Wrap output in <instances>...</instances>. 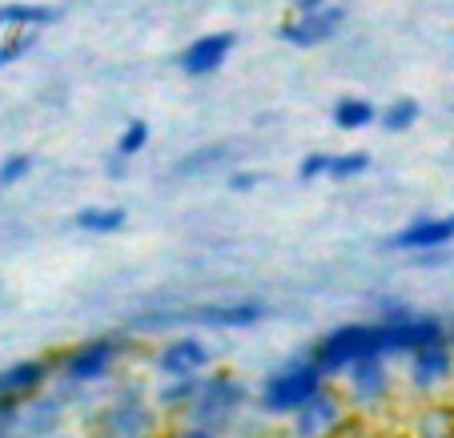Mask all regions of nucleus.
<instances>
[{
    "label": "nucleus",
    "instance_id": "nucleus-10",
    "mask_svg": "<svg viewBox=\"0 0 454 438\" xmlns=\"http://www.w3.org/2000/svg\"><path fill=\"white\" fill-rule=\"evenodd\" d=\"M198 366H206V346L193 342V338H181L169 350L161 354V370L165 374H193Z\"/></svg>",
    "mask_w": 454,
    "mask_h": 438
},
{
    "label": "nucleus",
    "instance_id": "nucleus-20",
    "mask_svg": "<svg viewBox=\"0 0 454 438\" xmlns=\"http://www.w3.org/2000/svg\"><path fill=\"white\" fill-rule=\"evenodd\" d=\"M366 165H370L366 153H346V157H330L326 173H330V177H354V173H362Z\"/></svg>",
    "mask_w": 454,
    "mask_h": 438
},
{
    "label": "nucleus",
    "instance_id": "nucleus-18",
    "mask_svg": "<svg viewBox=\"0 0 454 438\" xmlns=\"http://www.w3.org/2000/svg\"><path fill=\"white\" fill-rule=\"evenodd\" d=\"M354 390L366 395V398H374L378 390H382V366H378V354L374 358L354 362Z\"/></svg>",
    "mask_w": 454,
    "mask_h": 438
},
{
    "label": "nucleus",
    "instance_id": "nucleus-3",
    "mask_svg": "<svg viewBox=\"0 0 454 438\" xmlns=\"http://www.w3.org/2000/svg\"><path fill=\"white\" fill-rule=\"evenodd\" d=\"M342 20H346V9H330V4H322V9L301 12L298 20L282 25V41L298 44V49H314V44H322L326 36H334L338 28H342Z\"/></svg>",
    "mask_w": 454,
    "mask_h": 438
},
{
    "label": "nucleus",
    "instance_id": "nucleus-1",
    "mask_svg": "<svg viewBox=\"0 0 454 438\" xmlns=\"http://www.w3.org/2000/svg\"><path fill=\"white\" fill-rule=\"evenodd\" d=\"M374 354H382L378 330L346 326L317 346V370H342V366H354V362H362V358H374Z\"/></svg>",
    "mask_w": 454,
    "mask_h": 438
},
{
    "label": "nucleus",
    "instance_id": "nucleus-28",
    "mask_svg": "<svg viewBox=\"0 0 454 438\" xmlns=\"http://www.w3.org/2000/svg\"><path fill=\"white\" fill-rule=\"evenodd\" d=\"M181 438H214L209 430H189V434H181Z\"/></svg>",
    "mask_w": 454,
    "mask_h": 438
},
{
    "label": "nucleus",
    "instance_id": "nucleus-17",
    "mask_svg": "<svg viewBox=\"0 0 454 438\" xmlns=\"http://www.w3.org/2000/svg\"><path fill=\"white\" fill-rule=\"evenodd\" d=\"M77 225L89 233H113L125 225V214H121V209H81Z\"/></svg>",
    "mask_w": 454,
    "mask_h": 438
},
{
    "label": "nucleus",
    "instance_id": "nucleus-19",
    "mask_svg": "<svg viewBox=\"0 0 454 438\" xmlns=\"http://www.w3.org/2000/svg\"><path fill=\"white\" fill-rule=\"evenodd\" d=\"M414 121H419V101H395L390 109H386L382 125L390 133H403V129H411Z\"/></svg>",
    "mask_w": 454,
    "mask_h": 438
},
{
    "label": "nucleus",
    "instance_id": "nucleus-16",
    "mask_svg": "<svg viewBox=\"0 0 454 438\" xmlns=\"http://www.w3.org/2000/svg\"><path fill=\"white\" fill-rule=\"evenodd\" d=\"M113 426H117V434L121 438H137V434H145V426H149V414L141 411L133 398H125L121 403V411L113 414Z\"/></svg>",
    "mask_w": 454,
    "mask_h": 438
},
{
    "label": "nucleus",
    "instance_id": "nucleus-5",
    "mask_svg": "<svg viewBox=\"0 0 454 438\" xmlns=\"http://www.w3.org/2000/svg\"><path fill=\"white\" fill-rule=\"evenodd\" d=\"M438 338H442V330L434 322H395V326L378 330L382 350H422V346H434Z\"/></svg>",
    "mask_w": 454,
    "mask_h": 438
},
{
    "label": "nucleus",
    "instance_id": "nucleus-22",
    "mask_svg": "<svg viewBox=\"0 0 454 438\" xmlns=\"http://www.w3.org/2000/svg\"><path fill=\"white\" fill-rule=\"evenodd\" d=\"M28 49H33V33H20L17 41L0 44V69H4V65H12V60H17V57H25Z\"/></svg>",
    "mask_w": 454,
    "mask_h": 438
},
{
    "label": "nucleus",
    "instance_id": "nucleus-12",
    "mask_svg": "<svg viewBox=\"0 0 454 438\" xmlns=\"http://www.w3.org/2000/svg\"><path fill=\"white\" fill-rule=\"evenodd\" d=\"M41 379H44L41 362H20V366H12V370H4V374H0V395H20V390H33Z\"/></svg>",
    "mask_w": 454,
    "mask_h": 438
},
{
    "label": "nucleus",
    "instance_id": "nucleus-15",
    "mask_svg": "<svg viewBox=\"0 0 454 438\" xmlns=\"http://www.w3.org/2000/svg\"><path fill=\"white\" fill-rule=\"evenodd\" d=\"M57 9H41V4H4L0 9V25H52Z\"/></svg>",
    "mask_w": 454,
    "mask_h": 438
},
{
    "label": "nucleus",
    "instance_id": "nucleus-8",
    "mask_svg": "<svg viewBox=\"0 0 454 438\" xmlns=\"http://www.w3.org/2000/svg\"><path fill=\"white\" fill-rule=\"evenodd\" d=\"M113 354H117V346H113V342H89L85 350H77L69 358V374H73V379H81V382L101 379L105 370H109Z\"/></svg>",
    "mask_w": 454,
    "mask_h": 438
},
{
    "label": "nucleus",
    "instance_id": "nucleus-4",
    "mask_svg": "<svg viewBox=\"0 0 454 438\" xmlns=\"http://www.w3.org/2000/svg\"><path fill=\"white\" fill-rule=\"evenodd\" d=\"M230 49H233V33H209L181 52V69L189 77H209V73H217L225 65Z\"/></svg>",
    "mask_w": 454,
    "mask_h": 438
},
{
    "label": "nucleus",
    "instance_id": "nucleus-13",
    "mask_svg": "<svg viewBox=\"0 0 454 438\" xmlns=\"http://www.w3.org/2000/svg\"><path fill=\"white\" fill-rule=\"evenodd\" d=\"M374 121V105L362 101V97H346V101H338L334 109V125L338 129H362V125H370Z\"/></svg>",
    "mask_w": 454,
    "mask_h": 438
},
{
    "label": "nucleus",
    "instance_id": "nucleus-27",
    "mask_svg": "<svg viewBox=\"0 0 454 438\" xmlns=\"http://www.w3.org/2000/svg\"><path fill=\"white\" fill-rule=\"evenodd\" d=\"M326 0H298V12H314V9H322Z\"/></svg>",
    "mask_w": 454,
    "mask_h": 438
},
{
    "label": "nucleus",
    "instance_id": "nucleus-26",
    "mask_svg": "<svg viewBox=\"0 0 454 438\" xmlns=\"http://www.w3.org/2000/svg\"><path fill=\"white\" fill-rule=\"evenodd\" d=\"M254 173H241V177H233V190H249V185H254Z\"/></svg>",
    "mask_w": 454,
    "mask_h": 438
},
{
    "label": "nucleus",
    "instance_id": "nucleus-2",
    "mask_svg": "<svg viewBox=\"0 0 454 438\" xmlns=\"http://www.w3.org/2000/svg\"><path fill=\"white\" fill-rule=\"evenodd\" d=\"M317 382H322V370L317 366L286 370V374H278L266 387V406L270 411H298L309 395H317Z\"/></svg>",
    "mask_w": 454,
    "mask_h": 438
},
{
    "label": "nucleus",
    "instance_id": "nucleus-24",
    "mask_svg": "<svg viewBox=\"0 0 454 438\" xmlns=\"http://www.w3.org/2000/svg\"><path fill=\"white\" fill-rule=\"evenodd\" d=\"M225 157V149H206V153H193L189 161H181V173H189V169H201V165H209V161H222Z\"/></svg>",
    "mask_w": 454,
    "mask_h": 438
},
{
    "label": "nucleus",
    "instance_id": "nucleus-11",
    "mask_svg": "<svg viewBox=\"0 0 454 438\" xmlns=\"http://www.w3.org/2000/svg\"><path fill=\"white\" fill-rule=\"evenodd\" d=\"M446 370H450V358H446L442 346H422L419 350V362H414V382H422V387H430L434 379H442Z\"/></svg>",
    "mask_w": 454,
    "mask_h": 438
},
{
    "label": "nucleus",
    "instance_id": "nucleus-6",
    "mask_svg": "<svg viewBox=\"0 0 454 438\" xmlns=\"http://www.w3.org/2000/svg\"><path fill=\"white\" fill-rule=\"evenodd\" d=\"M262 314H266L262 301H214V306L193 309V318L206 326H254Z\"/></svg>",
    "mask_w": 454,
    "mask_h": 438
},
{
    "label": "nucleus",
    "instance_id": "nucleus-7",
    "mask_svg": "<svg viewBox=\"0 0 454 438\" xmlns=\"http://www.w3.org/2000/svg\"><path fill=\"white\" fill-rule=\"evenodd\" d=\"M298 426H301V434L306 438H314V434H322V430H330L338 422V406H334V398L330 395H322V390H317V395H309L306 403L298 406Z\"/></svg>",
    "mask_w": 454,
    "mask_h": 438
},
{
    "label": "nucleus",
    "instance_id": "nucleus-9",
    "mask_svg": "<svg viewBox=\"0 0 454 438\" xmlns=\"http://www.w3.org/2000/svg\"><path fill=\"white\" fill-rule=\"evenodd\" d=\"M454 238V217H442V222H419L411 230H403L395 238L398 249H427V246H442V241Z\"/></svg>",
    "mask_w": 454,
    "mask_h": 438
},
{
    "label": "nucleus",
    "instance_id": "nucleus-23",
    "mask_svg": "<svg viewBox=\"0 0 454 438\" xmlns=\"http://www.w3.org/2000/svg\"><path fill=\"white\" fill-rule=\"evenodd\" d=\"M28 165H33V161H28L25 153L12 157V161H4V165H0V185H12V181H20L28 173Z\"/></svg>",
    "mask_w": 454,
    "mask_h": 438
},
{
    "label": "nucleus",
    "instance_id": "nucleus-21",
    "mask_svg": "<svg viewBox=\"0 0 454 438\" xmlns=\"http://www.w3.org/2000/svg\"><path fill=\"white\" fill-rule=\"evenodd\" d=\"M145 141H149V125H145V121H133V125L121 133L117 149H121V153H137V149H145Z\"/></svg>",
    "mask_w": 454,
    "mask_h": 438
},
{
    "label": "nucleus",
    "instance_id": "nucleus-14",
    "mask_svg": "<svg viewBox=\"0 0 454 438\" xmlns=\"http://www.w3.org/2000/svg\"><path fill=\"white\" fill-rule=\"evenodd\" d=\"M238 395H241V390L230 387V382H214V387L201 395V403H198V418H214V414H225L233 403H238Z\"/></svg>",
    "mask_w": 454,
    "mask_h": 438
},
{
    "label": "nucleus",
    "instance_id": "nucleus-25",
    "mask_svg": "<svg viewBox=\"0 0 454 438\" xmlns=\"http://www.w3.org/2000/svg\"><path fill=\"white\" fill-rule=\"evenodd\" d=\"M326 165H330V157L326 153H309L306 161H301V177H317V173H326Z\"/></svg>",
    "mask_w": 454,
    "mask_h": 438
}]
</instances>
